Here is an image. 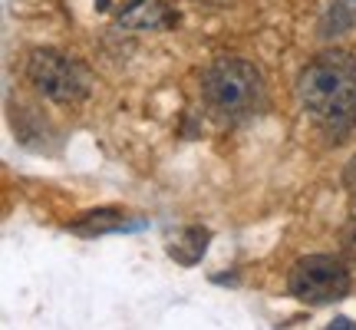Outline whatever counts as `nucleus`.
<instances>
[{
    "label": "nucleus",
    "mask_w": 356,
    "mask_h": 330,
    "mask_svg": "<svg viewBox=\"0 0 356 330\" xmlns=\"http://www.w3.org/2000/svg\"><path fill=\"white\" fill-rule=\"evenodd\" d=\"M126 26H159L165 20V7L159 0H132L129 10L119 17Z\"/></svg>",
    "instance_id": "nucleus-7"
},
{
    "label": "nucleus",
    "mask_w": 356,
    "mask_h": 330,
    "mask_svg": "<svg viewBox=\"0 0 356 330\" xmlns=\"http://www.w3.org/2000/svg\"><path fill=\"white\" fill-rule=\"evenodd\" d=\"M198 3H211V7H221V3H228V0H198Z\"/></svg>",
    "instance_id": "nucleus-10"
},
{
    "label": "nucleus",
    "mask_w": 356,
    "mask_h": 330,
    "mask_svg": "<svg viewBox=\"0 0 356 330\" xmlns=\"http://www.w3.org/2000/svg\"><path fill=\"white\" fill-rule=\"evenodd\" d=\"M330 20H333V30L353 26V24H356V0H333Z\"/></svg>",
    "instance_id": "nucleus-8"
},
{
    "label": "nucleus",
    "mask_w": 356,
    "mask_h": 330,
    "mask_svg": "<svg viewBox=\"0 0 356 330\" xmlns=\"http://www.w3.org/2000/svg\"><path fill=\"white\" fill-rule=\"evenodd\" d=\"M343 182H346V189H350V191H356V155H353V159H350V165H346Z\"/></svg>",
    "instance_id": "nucleus-9"
},
{
    "label": "nucleus",
    "mask_w": 356,
    "mask_h": 330,
    "mask_svg": "<svg viewBox=\"0 0 356 330\" xmlns=\"http://www.w3.org/2000/svg\"><path fill=\"white\" fill-rule=\"evenodd\" d=\"M208 238H211V235L204 228H188L172 248H168V254H172L175 261H181V265H195V261L204 254V248H208Z\"/></svg>",
    "instance_id": "nucleus-6"
},
{
    "label": "nucleus",
    "mask_w": 356,
    "mask_h": 330,
    "mask_svg": "<svg viewBox=\"0 0 356 330\" xmlns=\"http://www.w3.org/2000/svg\"><path fill=\"white\" fill-rule=\"evenodd\" d=\"M353 288L350 271L340 258L330 254H307L287 274V291L304 304H333L343 301Z\"/></svg>",
    "instance_id": "nucleus-3"
},
{
    "label": "nucleus",
    "mask_w": 356,
    "mask_h": 330,
    "mask_svg": "<svg viewBox=\"0 0 356 330\" xmlns=\"http://www.w3.org/2000/svg\"><path fill=\"white\" fill-rule=\"evenodd\" d=\"M26 79L53 102H79L89 96L86 66L60 50H33L26 60Z\"/></svg>",
    "instance_id": "nucleus-4"
},
{
    "label": "nucleus",
    "mask_w": 356,
    "mask_h": 330,
    "mask_svg": "<svg viewBox=\"0 0 356 330\" xmlns=\"http://www.w3.org/2000/svg\"><path fill=\"white\" fill-rule=\"evenodd\" d=\"M297 100L327 136H346L356 126V56L323 50L300 70Z\"/></svg>",
    "instance_id": "nucleus-1"
},
{
    "label": "nucleus",
    "mask_w": 356,
    "mask_h": 330,
    "mask_svg": "<svg viewBox=\"0 0 356 330\" xmlns=\"http://www.w3.org/2000/svg\"><path fill=\"white\" fill-rule=\"evenodd\" d=\"M70 228L76 231V235H106V231H129V228H142V221H132L126 218V212H119V208H96V212H86V215H79Z\"/></svg>",
    "instance_id": "nucleus-5"
},
{
    "label": "nucleus",
    "mask_w": 356,
    "mask_h": 330,
    "mask_svg": "<svg viewBox=\"0 0 356 330\" xmlns=\"http://www.w3.org/2000/svg\"><path fill=\"white\" fill-rule=\"evenodd\" d=\"M202 96L215 116L228 123H241L261 113L264 79L241 56H221L202 73Z\"/></svg>",
    "instance_id": "nucleus-2"
}]
</instances>
